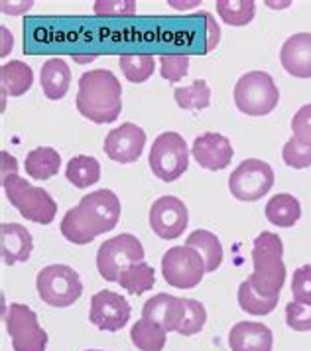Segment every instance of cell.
Instances as JSON below:
<instances>
[{
	"instance_id": "cell-2",
	"label": "cell",
	"mask_w": 311,
	"mask_h": 351,
	"mask_svg": "<svg viewBox=\"0 0 311 351\" xmlns=\"http://www.w3.org/2000/svg\"><path fill=\"white\" fill-rule=\"evenodd\" d=\"M77 111L95 125L114 123L123 111V87L110 69H91L79 80Z\"/></svg>"
},
{
	"instance_id": "cell-33",
	"label": "cell",
	"mask_w": 311,
	"mask_h": 351,
	"mask_svg": "<svg viewBox=\"0 0 311 351\" xmlns=\"http://www.w3.org/2000/svg\"><path fill=\"white\" fill-rule=\"evenodd\" d=\"M186 304V318L182 322L177 334L182 335H195L199 334L207 322V310L201 302L197 300H191V298H184Z\"/></svg>"
},
{
	"instance_id": "cell-14",
	"label": "cell",
	"mask_w": 311,
	"mask_h": 351,
	"mask_svg": "<svg viewBox=\"0 0 311 351\" xmlns=\"http://www.w3.org/2000/svg\"><path fill=\"white\" fill-rule=\"evenodd\" d=\"M146 146V132L134 123H123L112 128L105 138V152L112 162L132 164L140 158Z\"/></svg>"
},
{
	"instance_id": "cell-34",
	"label": "cell",
	"mask_w": 311,
	"mask_h": 351,
	"mask_svg": "<svg viewBox=\"0 0 311 351\" xmlns=\"http://www.w3.org/2000/svg\"><path fill=\"white\" fill-rule=\"evenodd\" d=\"M282 158L286 162V166L296 168V170H303L311 166V144L299 143L297 138H290L288 143L284 144L282 150Z\"/></svg>"
},
{
	"instance_id": "cell-31",
	"label": "cell",
	"mask_w": 311,
	"mask_h": 351,
	"mask_svg": "<svg viewBox=\"0 0 311 351\" xmlns=\"http://www.w3.org/2000/svg\"><path fill=\"white\" fill-rule=\"evenodd\" d=\"M238 304H240V310H245L250 316H266L276 310L278 298H266L262 294H258L247 278L238 287Z\"/></svg>"
},
{
	"instance_id": "cell-3",
	"label": "cell",
	"mask_w": 311,
	"mask_h": 351,
	"mask_svg": "<svg viewBox=\"0 0 311 351\" xmlns=\"http://www.w3.org/2000/svg\"><path fill=\"white\" fill-rule=\"evenodd\" d=\"M2 188L8 202L18 209L22 217L38 225L53 223L58 215V204L53 197L42 190L34 188L30 182L18 176V162L8 152H2Z\"/></svg>"
},
{
	"instance_id": "cell-22",
	"label": "cell",
	"mask_w": 311,
	"mask_h": 351,
	"mask_svg": "<svg viewBox=\"0 0 311 351\" xmlns=\"http://www.w3.org/2000/svg\"><path fill=\"white\" fill-rule=\"evenodd\" d=\"M26 174L34 180H49L60 172L62 168V156L55 148L51 146H40L28 152L24 162Z\"/></svg>"
},
{
	"instance_id": "cell-10",
	"label": "cell",
	"mask_w": 311,
	"mask_h": 351,
	"mask_svg": "<svg viewBox=\"0 0 311 351\" xmlns=\"http://www.w3.org/2000/svg\"><path fill=\"white\" fill-rule=\"evenodd\" d=\"M274 186V170L268 162L249 158L231 172L229 190L240 202H258Z\"/></svg>"
},
{
	"instance_id": "cell-41",
	"label": "cell",
	"mask_w": 311,
	"mask_h": 351,
	"mask_svg": "<svg viewBox=\"0 0 311 351\" xmlns=\"http://www.w3.org/2000/svg\"><path fill=\"white\" fill-rule=\"evenodd\" d=\"M16 4H18L16 8H10L6 2H2V10H4V12H22V10H28L34 2H16Z\"/></svg>"
},
{
	"instance_id": "cell-8",
	"label": "cell",
	"mask_w": 311,
	"mask_h": 351,
	"mask_svg": "<svg viewBox=\"0 0 311 351\" xmlns=\"http://www.w3.org/2000/svg\"><path fill=\"white\" fill-rule=\"evenodd\" d=\"M144 261V247L134 235L121 233L112 239L105 241L97 251V271L109 280L119 282L121 274L126 267Z\"/></svg>"
},
{
	"instance_id": "cell-20",
	"label": "cell",
	"mask_w": 311,
	"mask_h": 351,
	"mask_svg": "<svg viewBox=\"0 0 311 351\" xmlns=\"http://www.w3.org/2000/svg\"><path fill=\"white\" fill-rule=\"evenodd\" d=\"M42 91L49 101H60L67 95L71 85V69L62 58H49L40 71Z\"/></svg>"
},
{
	"instance_id": "cell-38",
	"label": "cell",
	"mask_w": 311,
	"mask_h": 351,
	"mask_svg": "<svg viewBox=\"0 0 311 351\" xmlns=\"http://www.w3.org/2000/svg\"><path fill=\"white\" fill-rule=\"evenodd\" d=\"M292 130H294V138H297L299 143L311 144V103L297 109L292 119Z\"/></svg>"
},
{
	"instance_id": "cell-26",
	"label": "cell",
	"mask_w": 311,
	"mask_h": 351,
	"mask_svg": "<svg viewBox=\"0 0 311 351\" xmlns=\"http://www.w3.org/2000/svg\"><path fill=\"white\" fill-rule=\"evenodd\" d=\"M168 332L152 319H138L130 330V341L140 351H162L168 341Z\"/></svg>"
},
{
	"instance_id": "cell-28",
	"label": "cell",
	"mask_w": 311,
	"mask_h": 351,
	"mask_svg": "<svg viewBox=\"0 0 311 351\" xmlns=\"http://www.w3.org/2000/svg\"><path fill=\"white\" fill-rule=\"evenodd\" d=\"M173 99L184 111H201L211 105V89L205 80H195L187 87H175Z\"/></svg>"
},
{
	"instance_id": "cell-35",
	"label": "cell",
	"mask_w": 311,
	"mask_h": 351,
	"mask_svg": "<svg viewBox=\"0 0 311 351\" xmlns=\"http://www.w3.org/2000/svg\"><path fill=\"white\" fill-rule=\"evenodd\" d=\"M286 324L294 332H310L311 330V304L292 302L286 306Z\"/></svg>"
},
{
	"instance_id": "cell-29",
	"label": "cell",
	"mask_w": 311,
	"mask_h": 351,
	"mask_svg": "<svg viewBox=\"0 0 311 351\" xmlns=\"http://www.w3.org/2000/svg\"><path fill=\"white\" fill-rule=\"evenodd\" d=\"M217 14L229 26H249L256 14L254 0H217Z\"/></svg>"
},
{
	"instance_id": "cell-4",
	"label": "cell",
	"mask_w": 311,
	"mask_h": 351,
	"mask_svg": "<svg viewBox=\"0 0 311 351\" xmlns=\"http://www.w3.org/2000/svg\"><path fill=\"white\" fill-rule=\"evenodd\" d=\"M284 243L272 231H262L252 245V265L249 282L252 288L266 298H280L282 288L286 282V265Z\"/></svg>"
},
{
	"instance_id": "cell-36",
	"label": "cell",
	"mask_w": 311,
	"mask_h": 351,
	"mask_svg": "<svg viewBox=\"0 0 311 351\" xmlns=\"http://www.w3.org/2000/svg\"><path fill=\"white\" fill-rule=\"evenodd\" d=\"M95 14L97 16H134L136 14V2L134 0H97L95 2Z\"/></svg>"
},
{
	"instance_id": "cell-30",
	"label": "cell",
	"mask_w": 311,
	"mask_h": 351,
	"mask_svg": "<svg viewBox=\"0 0 311 351\" xmlns=\"http://www.w3.org/2000/svg\"><path fill=\"white\" fill-rule=\"evenodd\" d=\"M119 65L130 83H146L154 75L156 58L152 53H123L119 58Z\"/></svg>"
},
{
	"instance_id": "cell-6",
	"label": "cell",
	"mask_w": 311,
	"mask_h": 351,
	"mask_svg": "<svg viewBox=\"0 0 311 351\" xmlns=\"http://www.w3.org/2000/svg\"><path fill=\"white\" fill-rule=\"evenodd\" d=\"M36 288L42 302L53 308H69L83 294V282L75 269L67 265H49L38 272Z\"/></svg>"
},
{
	"instance_id": "cell-17",
	"label": "cell",
	"mask_w": 311,
	"mask_h": 351,
	"mask_svg": "<svg viewBox=\"0 0 311 351\" xmlns=\"http://www.w3.org/2000/svg\"><path fill=\"white\" fill-rule=\"evenodd\" d=\"M282 67L299 80L311 77V34L299 32L290 36L280 51Z\"/></svg>"
},
{
	"instance_id": "cell-32",
	"label": "cell",
	"mask_w": 311,
	"mask_h": 351,
	"mask_svg": "<svg viewBox=\"0 0 311 351\" xmlns=\"http://www.w3.org/2000/svg\"><path fill=\"white\" fill-rule=\"evenodd\" d=\"M189 71V56L186 53H164L160 56V73L170 83H179Z\"/></svg>"
},
{
	"instance_id": "cell-1",
	"label": "cell",
	"mask_w": 311,
	"mask_h": 351,
	"mask_svg": "<svg viewBox=\"0 0 311 351\" xmlns=\"http://www.w3.org/2000/svg\"><path fill=\"white\" fill-rule=\"evenodd\" d=\"M121 199L112 190H97L81 197L77 206L63 215L62 235L73 245H89L99 235L112 231L121 219Z\"/></svg>"
},
{
	"instance_id": "cell-15",
	"label": "cell",
	"mask_w": 311,
	"mask_h": 351,
	"mask_svg": "<svg viewBox=\"0 0 311 351\" xmlns=\"http://www.w3.org/2000/svg\"><path fill=\"white\" fill-rule=\"evenodd\" d=\"M191 154L195 162L211 172L225 170L234 156V148L231 141L219 132H205L197 136L191 146Z\"/></svg>"
},
{
	"instance_id": "cell-27",
	"label": "cell",
	"mask_w": 311,
	"mask_h": 351,
	"mask_svg": "<svg viewBox=\"0 0 311 351\" xmlns=\"http://www.w3.org/2000/svg\"><path fill=\"white\" fill-rule=\"evenodd\" d=\"M156 282V272L154 269L148 265V263H136V265H130L126 267L121 278H119V285L121 288H125L128 294L132 296H140L144 292L152 290Z\"/></svg>"
},
{
	"instance_id": "cell-5",
	"label": "cell",
	"mask_w": 311,
	"mask_h": 351,
	"mask_svg": "<svg viewBox=\"0 0 311 351\" xmlns=\"http://www.w3.org/2000/svg\"><path fill=\"white\" fill-rule=\"evenodd\" d=\"M280 103V89L266 71H249L234 85V105L249 117H266Z\"/></svg>"
},
{
	"instance_id": "cell-9",
	"label": "cell",
	"mask_w": 311,
	"mask_h": 351,
	"mask_svg": "<svg viewBox=\"0 0 311 351\" xmlns=\"http://www.w3.org/2000/svg\"><path fill=\"white\" fill-rule=\"evenodd\" d=\"M162 274L166 282L179 290L195 288L207 274L203 256L191 247H171L162 256Z\"/></svg>"
},
{
	"instance_id": "cell-42",
	"label": "cell",
	"mask_w": 311,
	"mask_h": 351,
	"mask_svg": "<svg viewBox=\"0 0 311 351\" xmlns=\"http://www.w3.org/2000/svg\"><path fill=\"white\" fill-rule=\"evenodd\" d=\"M87 351H101V350H87Z\"/></svg>"
},
{
	"instance_id": "cell-40",
	"label": "cell",
	"mask_w": 311,
	"mask_h": 351,
	"mask_svg": "<svg viewBox=\"0 0 311 351\" xmlns=\"http://www.w3.org/2000/svg\"><path fill=\"white\" fill-rule=\"evenodd\" d=\"M0 32H2V51H0V56H2V58H6V56H8V51H10L12 46H14V40H12V34L8 32L6 28H0Z\"/></svg>"
},
{
	"instance_id": "cell-13",
	"label": "cell",
	"mask_w": 311,
	"mask_h": 351,
	"mask_svg": "<svg viewBox=\"0 0 311 351\" xmlns=\"http://www.w3.org/2000/svg\"><path fill=\"white\" fill-rule=\"evenodd\" d=\"M130 304L125 296L112 292V290H101L91 298V310L89 319L95 328L103 332H119L123 330L130 319Z\"/></svg>"
},
{
	"instance_id": "cell-25",
	"label": "cell",
	"mask_w": 311,
	"mask_h": 351,
	"mask_svg": "<svg viewBox=\"0 0 311 351\" xmlns=\"http://www.w3.org/2000/svg\"><path fill=\"white\" fill-rule=\"evenodd\" d=\"M65 178L79 190L91 188L101 180V164L95 156H85V154L73 156L67 162Z\"/></svg>"
},
{
	"instance_id": "cell-7",
	"label": "cell",
	"mask_w": 311,
	"mask_h": 351,
	"mask_svg": "<svg viewBox=\"0 0 311 351\" xmlns=\"http://www.w3.org/2000/svg\"><path fill=\"white\" fill-rule=\"evenodd\" d=\"M150 170L162 182H175L189 168V148L179 132H162L150 148Z\"/></svg>"
},
{
	"instance_id": "cell-21",
	"label": "cell",
	"mask_w": 311,
	"mask_h": 351,
	"mask_svg": "<svg viewBox=\"0 0 311 351\" xmlns=\"http://www.w3.org/2000/svg\"><path fill=\"white\" fill-rule=\"evenodd\" d=\"M34 83V71L28 64L12 60L0 67V85L2 99L6 97H22L30 91Z\"/></svg>"
},
{
	"instance_id": "cell-16",
	"label": "cell",
	"mask_w": 311,
	"mask_h": 351,
	"mask_svg": "<svg viewBox=\"0 0 311 351\" xmlns=\"http://www.w3.org/2000/svg\"><path fill=\"white\" fill-rule=\"evenodd\" d=\"M142 318L152 319L160 324L166 332H177L186 318V304L184 298L160 292L152 296L142 308Z\"/></svg>"
},
{
	"instance_id": "cell-23",
	"label": "cell",
	"mask_w": 311,
	"mask_h": 351,
	"mask_svg": "<svg viewBox=\"0 0 311 351\" xmlns=\"http://www.w3.org/2000/svg\"><path fill=\"white\" fill-rule=\"evenodd\" d=\"M266 219L278 227H294L301 217V204L292 193H278L266 204Z\"/></svg>"
},
{
	"instance_id": "cell-18",
	"label": "cell",
	"mask_w": 311,
	"mask_h": 351,
	"mask_svg": "<svg viewBox=\"0 0 311 351\" xmlns=\"http://www.w3.org/2000/svg\"><path fill=\"white\" fill-rule=\"evenodd\" d=\"M231 351H272L274 334L262 322H238L229 334Z\"/></svg>"
},
{
	"instance_id": "cell-39",
	"label": "cell",
	"mask_w": 311,
	"mask_h": 351,
	"mask_svg": "<svg viewBox=\"0 0 311 351\" xmlns=\"http://www.w3.org/2000/svg\"><path fill=\"white\" fill-rule=\"evenodd\" d=\"M201 18L205 20V26H207V44H205V53L213 51L219 46V40H221V28L215 22L213 14L209 12H201Z\"/></svg>"
},
{
	"instance_id": "cell-24",
	"label": "cell",
	"mask_w": 311,
	"mask_h": 351,
	"mask_svg": "<svg viewBox=\"0 0 311 351\" xmlns=\"http://www.w3.org/2000/svg\"><path fill=\"white\" fill-rule=\"evenodd\" d=\"M187 247L195 249L205 261V269L207 272H215L223 263V245L215 233L207 231V229H197L193 231L186 241Z\"/></svg>"
},
{
	"instance_id": "cell-19",
	"label": "cell",
	"mask_w": 311,
	"mask_h": 351,
	"mask_svg": "<svg viewBox=\"0 0 311 351\" xmlns=\"http://www.w3.org/2000/svg\"><path fill=\"white\" fill-rule=\"evenodd\" d=\"M34 251V239L32 233L18 223L0 225V253L4 265H18L26 263Z\"/></svg>"
},
{
	"instance_id": "cell-37",
	"label": "cell",
	"mask_w": 311,
	"mask_h": 351,
	"mask_svg": "<svg viewBox=\"0 0 311 351\" xmlns=\"http://www.w3.org/2000/svg\"><path fill=\"white\" fill-rule=\"evenodd\" d=\"M292 294L297 302L311 304V265L296 269L292 278Z\"/></svg>"
},
{
	"instance_id": "cell-12",
	"label": "cell",
	"mask_w": 311,
	"mask_h": 351,
	"mask_svg": "<svg viewBox=\"0 0 311 351\" xmlns=\"http://www.w3.org/2000/svg\"><path fill=\"white\" fill-rule=\"evenodd\" d=\"M148 221L160 239L173 241L184 235L189 223V213H187L186 204L179 197L162 195L152 204Z\"/></svg>"
},
{
	"instance_id": "cell-11",
	"label": "cell",
	"mask_w": 311,
	"mask_h": 351,
	"mask_svg": "<svg viewBox=\"0 0 311 351\" xmlns=\"http://www.w3.org/2000/svg\"><path fill=\"white\" fill-rule=\"evenodd\" d=\"M6 330L14 351H46L47 334L36 312L26 304H10L6 312Z\"/></svg>"
}]
</instances>
